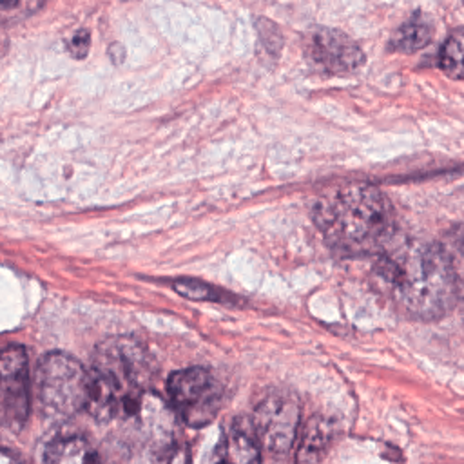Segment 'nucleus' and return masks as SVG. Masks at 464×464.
Returning a JSON list of instances; mask_svg holds the SVG:
<instances>
[{"label":"nucleus","mask_w":464,"mask_h":464,"mask_svg":"<svg viewBox=\"0 0 464 464\" xmlns=\"http://www.w3.org/2000/svg\"><path fill=\"white\" fill-rule=\"evenodd\" d=\"M42 4L44 0H0V22L27 16Z\"/></svg>","instance_id":"2eb2a0df"},{"label":"nucleus","mask_w":464,"mask_h":464,"mask_svg":"<svg viewBox=\"0 0 464 464\" xmlns=\"http://www.w3.org/2000/svg\"><path fill=\"white\" fill-rule=\"evenodd\" d=\"M299 419L297 399L288 392L272 390L256 406L250 424L259 446L270 453L283 455L295 442Z\"/></svg>","instance_id":"423d86ee"},{"label":"nucleus","mask_w":464,"mask_h":464,"mask_svg":"<svg viewBox=\"0 0 464 464\" xmlns=\"http://www.w3.org/2000/svg\"><path fill=\"white\" fill-rule=\"evenodd\" d=\"M314 219L332 248L343 254H381L395 237L393 207L373 185L353 183L323 194Z\"/></svg>","instance_id":"7ed1b4c3"},{"label":"nucleus","mask_w":464,"mask_h":464,"mask_svg":"<svg viewBox=\"0 0 464 464\" xmlns=\"http://www.w3.org/2000/svg\"><path fill=\"white\" fill-rule=\"evenodd\" d=\"M459 268L450 250L420 241H392L375 263L377 285L406 315L433 321L459 297Z\"/></svg>","instance_id":"f257e3e1"},{"label":"nucleus","mask_w":464,"mask_h":464,"mask_svg":"<svg viewBox=\"0 0 464 464\" xmlns=\"http://www.w3.org/2000/svg\"><path fill=\"white\" fill-rule=\"evenodd\" d=\"M0 464H24L18 457H14L13 453L0 450Z\"/></svg>","instance_id":"a211bd4d"},{"label":"nucleus","mask_w":464,"mask_h":464,"mask_svg":"<svg viewBox=\"0 0 464 464\" xmlns=\"http://www.w3.org/2000/svg\"><path fill=\"white\" fill-rule=\"evenodd\" d=\"M462 42H464L462 29L459 27L448 36L439 54L440 69L453 80L462 78Z\"/></svg>","instance_id":"4468645a"},{"label":"nucleus","mask_w":464,"mask_h":464,"mask_svg":"<svg viewBox=\"0 0 464 464\" xmlns=\"http://www.w3.org/2000/svg\"><path fill=\"white\" fill-rule=\"evenodd\" d=\"M130 435L141 446L169 453L176 444V415L172 408L154 392H147L136 411L123 420Z\"/></svg>","instance_id":"0eeeda50"},{"label":"nucleus","mask_w":464,"mask_h":464,"mask_svg":"<svg viewBox=\"0 0 464 464\" xmlns=\"http://www.w3.org/2000/svg\"><path fill=\"white\" fill-rule=\"evenodd\" d=\"M332 439V424L323 417H312L303 428L299 450H297V464H317L324 451L330 446Z\"/></svg>","instance_id":"ddd939ff"},{"label":"nucleus","mask_w":464,"mask_h":464,"mask_svg":"<svg viewBox=\"0 0 464 464\" xmlns=\"http://www.w3.org/2000/svg\"><path fill=\"white\" fill-rule=\"evenodd\" d=\"M212 464H261V446L246 419L234 420L216 448Z\"/></svg>","instance_id":"9d476101"},{"label":"nucleus","mask_w":464,"mask_h":464,"mask_svg":"<svg viewBox=\"0 0 464 464\" xmlns=\"http://www.w3.org/2000/svg\"><path fill=\"white\" fill-rule=\"evenodd\" d=\"M89 45H91V34L87 29L78 31L67 44L69 53L76 58V60H83L89 53Z\"/></svg>","instance_id":"dca6fc26"},{"label":"nucleus","mask_w":464,"mask_h":464,"mask_svg":"<svg viewBox=\"0 0 464 464\" xmlns=\"http://www.w3.org/2000/svg\"><path fill=\"white\" fill-rule=\"evenodd\" d=\"M169 406L190 428L207 426L223 402V384L210 368L192 366L174 372L167 381Z\"/></svg>","instance_id":"39448f33"},{"label":"nucleus","mask_w":464,"mask_h":464,"mask_svg":"<svg viewBox=\"0 0 464 464\" xmlns=\"http://www.w3.org/2000/svg\"><path fill=\"white\" fill-rule=\"evenodd\" d=\"M34 393L47 417H72L85 408L87 370L69 353H45L36 364Z\"/></svg>","instance_id":"20e7f679"},{"label":"nucleus","mask_w":464,"mask_h":464,"mask_svg":"<svg viewBox=\"0 0 464 464\" xmlns=\"http://www.w3.org/2000/svg\"><path fill=\"white\" fill-rule=\"evenodd\" d=\"M167 464H190L187 448L183 444H174L172 450L167 453Z\"/></svg>","instance_id":"f3484780"},{"label":"nucleus","mask_w":464,"mask_h":464,"mask_svg":"<svg viewBox=\"0 0 464 464\" xmlns=\"http://www.w3.org/2000/svg\"><path fill=\"white\" fill-rule=\"evenodd\" d=\"M0 410L14 428H20L29 413L27 355L18 344L0 350Z\"/></svg>","instance_id":"1a4fd4ad"},{"label":"nucleus","mask_w":464,"mask_h":464,"mask_svg":"<svg viewBox=\"0 0 464 464\" xmlns=\"http://www.w3.org/2000/svg\"><path fill=\"white\" fill-rule=\"evenodd\" d=\"M44 464H102V460L87 439L67 435L49 444Z\"/></svg>","instance_id":"9b49d317"},{"label":"nucleus","mask_w":464,"mask_h":464,"mask_svg":"<svg viewBox=\"0 0 464 464\" xmlns=\"http://www.w3.org/2000/svg\"><path fill=\"white\" fill-rule=\"evenodd\" d=\"M435 33V24L426 13H413L392 36L390 47L399 53H415L426 47Z\"/></svg>","instance_id":"f8f14e48"},{"label":"nucleus","mask_w":464,"mask_h":464,"mask_svg":"<svg viewBox=\"0 0 464 464\" xmlns=\"http://www.w3.org/2000/svg\"><path fill=\"white\" fill-rule=\"evenodd\" d=\"M306 56L326 74H350L364 65L362 49L343 31L317 27L306 38Z\"/></svg>","instance_id":"6e6552de"},{"label":"nucleus","mask_w":464,"mask_h":464,"mask_svg":"<svg viewBox=\"0 0 464 464\" xmlns=\"http://www.w3.org/2000/svg\"><path fill=\"white\" fill-rule=\"evenodd\" d=\"M158 379L150 352L132 337H111L98 344L87 370L85 410L98 422L129 419Z\"/></svg>","instance_id":"f03ea898"}]
</instances>
